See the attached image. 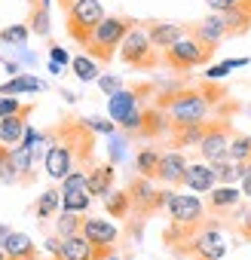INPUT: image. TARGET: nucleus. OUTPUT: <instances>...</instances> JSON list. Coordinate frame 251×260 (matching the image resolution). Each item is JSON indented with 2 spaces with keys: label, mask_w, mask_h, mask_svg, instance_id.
<instances>
[{
  "label": "nucleus",
  "mask_w": 251,
  "mask_h": 260,
  "mask_svg": "<svg viewBox=\"0 0 251 260\" xmlns=\"http://www.w3.org/2000/svg\"><path fill=\"white\" fill-rule=\"evenodd\" d=\"M211 95L208 92H199V89H181L169 98L160 101V107L166 110L172 128L178 125H193V122H205L208 113H211Z\"/></svg>",
  "instance_id": "nucleus-1"
},
{
  "label": "nucleus",
  "mask_w": 251,
  "mask_h": 260,
  "mask_svg": "<svg viewBox=\"0 0 251 260\" xmlns=\"http://www.w3.org/2000/svg\"><path fill=\"white\" fill-rule=\"evenodd\" d=\"M138 22H132L129 16H104L101 25L92 31V40L86 46V55H92L95 61H110L113 52H119L122 37L129 34Z\"/></svg>",
  "instance_id": "nucleus-2"
},
{
  "label": "nucleus",
  "mask_w": 251,
  "mask_h": 260,
  "mask_svg": "<svg viewBox=\"0 0 251 260\" xmlns=\"http://www.w3.org/2000/svg\"><path fill=\"white\" fill-rule=\"evenodd\" d=\"M101 19H104V7L98 4V0H80V4H74L65 13V25H68L71 40H77L86 49L89 40H92V31L101 25Z\"/></svg>",
  "instance_id": "nucleus-3"
},
{
  "label": "nucleus",
  "mask_w": 251,
  "mask_h": 260,
  "mask_svg": "<svg viewBox=\"0 0 251 260\" xmlns=\"http://www.w3.org/2000/svg\"><path fill=\"white\" fill-rule=\"evenodd\" d=\"M156 52L160 49L150 43V37H147V31L141 25H135L129 34L122 37V43H119V58L129 64V68H138V71H153L160 64V55Z\"/></svg>",
  "instance_id": "nucleus-4"
},
{
  "label": "nucleus",
  "mask_w": 251,
  "mask_h": 260,
  "mask_svg": "<svg viewBox=\"0 0 251 260\" xmlns=\"http://www.w3.org/2000/svg\"><path fill=\"white\" fill-rule=\"evenodd\" d=\"M211 52H214V49H208L205 43H199V40L187 31L175 46H169V49L163 52V58H166V64H169L172 71L187 74V71H193V68L205 64V61L211 58Z\"/></svg>",
  "instance_id": "nucleus-5"
},
{
  "label": "nucleus",
  "mask_w": 251,
  "mask_h": 260,
  "mask_svg": "<svg viewBox=\"0 0 251 260\" xmlns=\"http://www.w3.org/2000/svg\"><path fill=\"white\" fill-rule=\"evenodd\" d=\"M166 211H169L175 226H196L205 217V202L199 199V193H190V190L187 193H172Z\"/></svg>",
  "instance_id": "nucleus-6"
},
{
  "label": "nucleus",
  "mask_w": 251,
  "mask_h": 260,
  "mask_svg": "<svg viewBox=\"0 0 251 260\" xmlns=\"http://www.w3.org/2000/svg\"><path fill=\"white\" fill-rule=\"evenodd\" d=\"M230 138H233V132L227 128V122H205V135L196 147L202 162H224L227 150H230Z\"/></svg>",
  "instance_id": "nucleus-7"
},
{
  "label": "nucleus",
  "mask_w": 251,
  "mask_h": 260,
  "mask_svg": "<svg viewBox=\"0 0 251 260\" xmlns=\"http://www.w3.org/2000/svg\"><path fill=\"white\" fill-rule=\"evenodd\" d=\"M199 43H205L208 49H217L227 37H230V31H227V22H224V16L221 13H211V16H205V19H199L196 25H190L187 28Z\"/></svg>",
  "instance_id": "nucleus-8"
},
{
  "label": "nucleus",
  "mask_w": 251,
  "mask_h": 260,
  "mask_svg": "<svg viewBox=\"0 0 251 260\" xmlns=\"http://www.w3.org/2000/svg\"><path fill=\"white\" fill-rule=\"evenodd\" d=\"M190 254H196V260H221L227 254V242L221 239L217 226H205L187 248Z\"/></svg>",
  "instance_id": "nucleus-9"
},
{
  "label": "nucleus",
  "mask_w": 251,
  "mask_h": 260,
  "mask_svg": "<svg viewBox=\"0 0 251 260\" xmlns=\"http://www.w3.org/2000/svg\"><path fill=\"white\" fill-rule=\"evenodd\" d=\"M135 110H141V89H119L107 98V116L119 125L125 116H132Z\"/></svg>",
  "instance_id": "nucleus-10"
},
{
  "label": "nucleus",
  "mask_w": 251,
  "mask_h": 260,
  "mask_svg": "<svg viewBox=\"0 0 251 260\" xmlns=\"http://www.w3.org/2000/svg\"><path fill=\"white\" fill-rule=\"evenodd\" d=\"M95 248H110L119 239V226L104 220V217H83V230H80Z\"/></svg>",
  "instance_id": "nucleus-11"
},
{
  "label": "nucleus",
  "mask_w": 251,
  "mask_h": 260,
  "mask_svg": "<svg viewBox=\"0 0 251 260\" xmlns=\"http://www.w3.org/2000/svg\"><path fill=\"white\" fill-rule=\"evenodd\" d=\"M110 248H95L83 233H77V236H68V239H61V257L58 260H98V257H104Z\"/></svg>",
  "instance_id": "nucleus-12"
},
{
  "label": "nucleus",
  "mask_w": 251,
  "mask_h": 260,
  "mask_svg": "<svg viewBox=\"0 0 251 260\" xmlns=\"http://www.w3.org/2000/svg\"><path fill=\"white\" fill-rule=\"evenodd\" d=\"M187 169H190L187 156H184L181 150H169V153H163V159H160L156 181H163V184H169V187H175V184H184V175H187Z\"/></svg>",
  "instance_id": "nucleus-13"
},
{
  "label": "nucleus",
  "mask_w": 251,
  "mask_h": 260,
  "mask_svg": "<svg viewBox=\"0 0 251 260\" xmlns=\"http://www.w3.org/2000/svg\"><path fill=\"white\" fill-rule=\"evenodd\" d=\"M129 196H132V211L138 208L141 214H147V211H156V199H160V190H156V184H153V178H135L132 184H129Z\"/></svg>",
  "instance_id": "nucleus-14"
},
{
  "label": "nucleus",
  "mask_w": 251,
  "mask_h": 260,
  "mask_svg": "<svg viewBox=\"0 0 251 260\" xmlns=\"http://www.w3.org/2000/svg\"><path fill=\"white\" fill-rule=\"evenodd\" d=\"M34 113V107L28 104L22 113H16V116H4L0 119V144L4 147H16V144H22V138H25V132H28V116Z\"/></svg>",
  "instance_id": "nucleus-15"
},
{
  "label": "nucleus",
  "mask_w": 251,
  "mask_h": 260,
  "mask_svg": "<svg viewBox=\"0 0 251 260\" xmlns=\"http://www.w3.org/2000/svg\"><path fill=\"white\" fill-rule=\"evenodd\" d=\"M144 31H147L150 43H153L160 52H166L169 46H175V43L187 34V28H184V25H175V22H150V25H144Z\"/></svg>",
  "instance_id": "nucleus-16"
},
{
  "label": "nucleus",
  "mask_w": 251,
  "mask_h": 260,
  "mask_svg": "<svg viewBox=\"0 0 251 260\" xmlns=\"http://www.w3.org/2000/svg\"><path fill=\"white\" fill-rule=\"evenodd\" d=\"M184 187L190 193H211L217 187V178H214L208 162H190V169L184 175Z\"/></svg>",
  "instance_id": "nucleus-17"
},
{
  "label": "nucleus",
  "mask_w": 251,
  "mask_h": 260,
  "mask_svg": "<svg viewBox=\"0 0 251 260\" xmlns=\"http://www.w3.org/2000/svg\"><path fill=\"white\" fill-rule=\"evenodd\" d=\"M113 178H116L113 162H98V166L89 169V184H86V190H89L95 199H104V196L113 190Z\"/></svg>",
  "instance_id": "nucleus-18"
},
{
  "label": "nucleus",
  "mask_w": 251,
  "mask_h": 260,
  "mask_svg": "<svg viewBox=\"0 0 251 260\" xmlns=\"http://www.w3.org/2000/svg\"><path fill=\"white\" fill-rule=\"evenodd\" d=\"M239 202H242V187H236V184H217V187L208 193V208H211L214 214L233 211Z\"/></svg>",
  "instance_id": "nucleus-19"
},
{
  "label": "nucleus",
  "mask_w": 251,
  "mask_h": 260,
  "mask_svg": "<svg viewBox=\"0 0 251 260\" xmlns=\"http://www.w3.org/2000/svg\"><path fill=\"white\" fill-rule=\"evenodd\" d=\"M4 251L10 260H37V248L28 233H10V239L4 242Z\"/></svg>",
  "instance_id": "nucleus-20"
},
{
  "label": "nucleus",
  "mask_w": 251,
  "mask_h": 260,
  "mask_svg": "<svg viewBox=\"0 0 251 260\" xmlns=\"http://www.w3.org/2000/svg\"><path fill=\"white\" fill-rule=\"evenodd\" d=\"M104 208H107V214H110L113 220H122L125 214L132 211V196H129V190H110V193L104 196Z\"/></svg>",
  "instance_id": "nucleus-21"
},
{
  "label": "nucleus",
  "mask_w": 251,
  "mask_h": 260,
  "mask_svg": "<svg viewBox=\"0 0 251 260\" xmlns=\"http://www.w3.org/2000/svg\"><path fill=\"white\" fill-rule=\"evenodd\" d=\"M22 92H43V83L31 74H19L0 86V95H22Z\"/></svg>",
  "instance_id": "nucleus-22"
},
{
  "label": "nucleus",
  "mask_w": 251,
  "mask_h": 260,
  "mask_svg": "<svg viewBox=\"0 0 251 260\" xmlns=\"http://www.w3.org/2000/svg\"><path fill=\"white\" fill-rule=\"evenodd\" d=\"M160 159H163V153H160L156 147H144V150L135 153V172H138L141 178H156Z\"/></svg>",
  "instance_id": "nucleus-23"
},
{
  "label": "nucleus",
  "mask_w": 251,
  "mask_h": 260,
  "mask_svg": "<svg viewBox=\"0 0 251 260\" xmlns=\"http://www.w3.org/2000/svg\"><path fill=\"white\" fill-rule=\"evenodd\" d=\"M92 199H95V196H92L86 187H80V190H65V193H61V208H65V211L86 214L89 205H92Z\"/></svg>",
  "instance_id": "nucleus-24"
},
{
  "label": "nucleus",
  "mask_w": 251,
  "mask_h": 260,
  "mask_svg": "<svg viewBox=\"0 0 251 260\" xmlns=\"http://www.w3.org/2000/svg\"><path fill=\"white\" fill-rule=\"evenodd\" d=\"M61 211V190H43V196L37 199V208H34V214L40 217V220H49V217H55Z\"/></svg>",
  "instance_id": "nucleus-25"
},
{
  "label": "nucleus",
  "mask_w": 251,
  "mask_h": 260,
  "mask_svg": "<svg viewBox=\"0 0 251 260\" xmlns=\"http://www.w3.org/2000/svg\"><path fill=\"white\" fill-rule=\"evenodd\" d=\"M83 230V214H77V211H58L55 214V236L58 239H68V236H77Z\"/></svg>",
  "instance_id": "nucleus-26"
},
{
  "label": "nucleus",
  "mask_w": 251,
  "mask_h": 260,
  "mask_svg": "<svg viewBox=\"0 0 251 260\" xmlns=\"http://www.w3.org/2000/svg\"><path fill=\"white\" fill-rule=\"evenodd\" d=\"M71 71H74V77H77L80 83H92V80L101 77V74H98V61H95L92 55H77V58H71Z\"/></svg>",
  "instance_id": "nucleus-27"
},
{
  "label": "nucleus",
  "mask_w": 251,
  "mask_h": 260,
  "mask_svg": "<svg viewBox=\"0 0 251 260\" xmlns=\"http://www.w3.org/2000/svg\"><path fill=\"white\" fill-rule=\"evenodd\" d=\"M227 159H233V162H251V135H242V132H236V135L230 138Z\"/></svg>",
  "instance_id": "nucleus-28"
},
{
  "label": "nucleus",
  "mask_w": 251,
  "mask_h": 260,
  "mask_svg": "<svg viewBox=\"0 0 251 260\" xmlns=\"http://www.w3.org/2000/svg\"><path fill=\"white\" fill-rule=\"evenodd\" d=\"M202 135H205V122L178 125V128H175V144H178V147H190V144H196V147H199Z\"/></svg>",
  "instance_id": "nucleus-29"
},
{
  "label": "nucleus",
  "mask_w": 251,
  "mask_h": 260,
  "mask_svg": "<svg viewBox=\"0 0 251 260\" xmlns=\"http://www.w3.org/2000/svg\"><path fill=\"white\" fill-rule=\"evenodd\" d=\"M28 28H31V34L49 37V31H52V22H49V10H43V7H34V10H31V16H28Z\"/></svg>",
  "instance_id": "nucleus-30"
},
{
  "label": "nucleus",
  "mask_w": 251,
  "mask_h": 260,
  "mask_svg": "<svg viewBox=\"0 0 251 260\" xmlns=\"http://www.w3.org/2000/svg\"><path fill=\"white\" fill-rule=\"evenodd\" d=\"M31 37V28L28 25H10L0 31V40L4 43H13V46H25V40Z\"/></svg>",
  "instance_id": "nucleus-31"
},
{
  "label": "nucleus",
  "mask_w": 251,
  "mask_h": 260,
  "mask_svg": "<svg viewBox=\"0 0 251 260\" xmlns=\"http://www.w3.org/2000/svg\"><path fill=\"white\" fill-rule=\"evenodd\" d=\"M83 122L89 125V132H98V135H113V132H116V122H113L110 116H107V119H104V116H89V119H83Z\"/></svg>",
  "instance_id": "nucleus-32"
},
{
  "label": "nucleus",
  "mask_w": 251,
  "mask_h": 260,
  "mask_svg": "<svg viewBox=\"0 0 251 260\" xmlns=\"http://www.w3.org/2000/svg\"><path fill=\"white\" fill-rule=\"evenodd\" d=\"M28 104H22L19 101V95H0V119L4 116H16V113H22Z\"/></svg>",
  "instance_id": "nucleus-33"
},
{
  "label": "nucleus",
  "mask_w": 251,
  "mask_h": 260,
  "mask_svg": "<svg viewBox=\"0 0 251 260\" xmlns=\"http://www.w3.org/2000/svg\"><path fill=\"white\" fill-rule=\"evenodd\" d=\"M95 83H98V89H101L107 98H110L113 92H119V89H122V80H119V77H113V74H101Z\"/></svg>",
  "instance_id": "nucleus-34"
},
{
  "label": "nucleus",
  "mask_w": 251,
  "mask_h": 260,
  "mask_svg": "<svg viewBox=\"0 0 251 260\" xmlns=\"http://www.w3.org/2000/svg\"><path fill=\"white\" fill-rule=\"evenodd\" d=\"M205 4H208V10H211V13H230V10L245 7L248 0H205Z\"/></svg>",
  "instance_id": "nucleus-35"
},
{
  "label": "nucleus",
  "mask_w": 251,
  "mask_h": 260,
  "mask_svg": "<svg viewBox=\"0 0 251 260\" xmlns=\"http://www.w3.org/2000/svg\"><path fill=\"white\" fill-rule=\"evenodd\" d=\"M49 61H55V64H61V68H65V64H71V55H68L58 43H52V46H49Z\"/></svg>",
  "instance_id": "nucleus-36"
},
{
  "label": "nucleus",
  "mask_w": 251,
  "mask_h": 260,
  "mask_svg": "<svg viewBox=\"0 0 251 260\" xmlns=\"http://www.w3.org/2000/svg\"><path fill=\"white\" fill-rule=\"evenodd\" d=\"M230 71H233V64H230V58H227V61L214 64V68H208V71H205V77H208V80H221V77H227Z\"/></svg>",
  "instance_id": "nucleus-37"
},
{
  "label": "nucleus",
  "mask_w": 251,
  "mask_h": 260,
  "mask_svg": "<svg viewBox=\"0 0 251 260\" xmlns=\"http://www.w3.org/2000/svg\"><path fill=\"white\" fill-rule=\"evenodd\" d=\"M239 236H242L245 242H251V205L245 208V214H242V220H239Z\"/></svg>",
  "instance_id": "nucleus-38"
},
{
  "label": "nucleus",
  "mask_w": 251,
  "mask_h": 260,
  "mask_svg": "<svg viewBox=\"0 0 251 260\" xmlns=\"http://www.w3.org/2000/svg\"><path fill=\"white\" fill-rule=\"evenodd\" d=\"M239 187H242V196H245V199H251V162H245V175H242Z\"/></svg>",
  "instance_id": "nucleus-39"
},
{
  "label": "nucleus",
  "mask_w": 251,
  "mask_h": 260,
  "mask_svg": "<svg viewBox=\"0 0 251 260\" xmlns=\"http://www.w3.org/2000/svg\"><path fill=\"white\" fill-rule=\"evenodd\" d=\"M46 251L58 260V257H61V239H58V236H55V239H46Z\"/></svg>",
  "instance_id": "nucleus-40"
},
{
  "label": "nucleus",
  "mask_w": 251,
  "mask_h": 260,
  "mask_svg": "<svg viewBox=\"0 0 251 260\" xmlns=\"http://www.w3.org/2000/svg\"><path fill=\"white\" fill-rule=\"evenodd\" d=\"M28 4H31V10H34V7H43V10H49V7H52V0H28Z\"/></svg>",
  "instance_id": "nucleus-41"
},
{
  "label": "nucleus",
  "mask_w": 251,
  "mask_h": 260,
  "mask_svg": "<svg viewBox=\"0 0 251 260\" xmlns=\"http://www.w3.org/2000/svg\"><path fill=\"white\" fill-rule=\"evenodd\" d=\"M10 233H13V230H10V226H0V248H4V242H7V239H10Z\"/></svg>",
  "instance_id": "nucleus-42"
},
{
  "label": "nucleus",
  "mask_w": 251,
  "mask_h": 260,
  "mask_svg": "<svg viewBox=\"0 0 251 260\" xmlns=\"http://www.w3.org/2000/svg\"><path fill=\"white\" fill-rule=\"evenodd\" d=\"M74 4H80V0H58V7H61V10H65V13H68V10H71V7H74Z\"/></svg>",
  "instance_id": "nucleus-43"
},
{
  "label": "nucleus",
  "mask_w": 251,
  "mask_h": 260,
  "mask_svg": "<svg viewBox=\"0 0 251 260\" xmlns=\"http://www.w3.org/2000/svg\"><path fill=\"white\" fill-rule=\"evenodd\" d=\"M0 260H10V257H7V251H4V248H0Z\"/></svg>",
  "instance_id": "nucleus-44"
}]
</instances>
